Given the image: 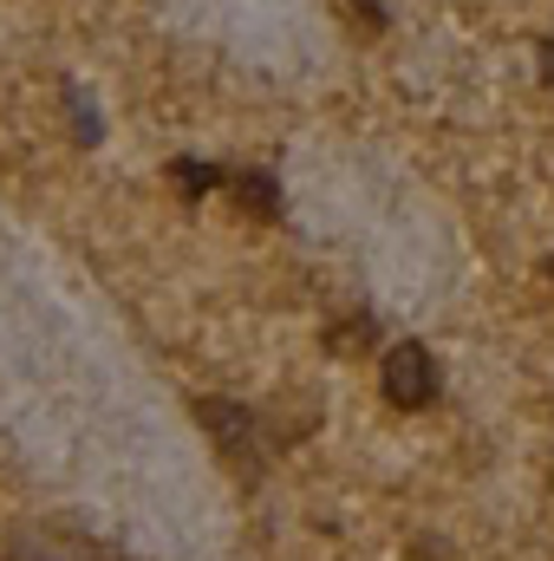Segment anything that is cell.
Here are the masks:
<instances>
[{
  "instance_id": "8992f818",
  "label": "cell",
  "mask_w": 554,
  "mask_h": 561,
  "mask_svg": "<svg viewBox=\"0 0 554 561\" xmlns=\"http://www.w3.org/2000/svg\"><path fill=\"white\" fill-rule=\"evenodd\" d=\"M66 112H72V138H79V144H99V131H105V125H99V112L85 105V92H79V85H66Z\"/></svg>"
},
{
  "instance_id": "277c9868",
  "label": "cell",
  "mask_w": 554,
  "mask_h": 561,
  "mask_svg": "<svg viewBox=\"0 0 554 561\" xmlns=\"http://www.w3.org/2000/svg\"><path fill=\"white\" fill-rule=\"evenodd\" d=\"M229 190H235V203H242L249 216L280 222V183L268 176V170H235V176H229Z\"/></svg>"
},
{
  "instance_id": "3957f363",
  "label": "cell",
  "mask_w": 554,
  "mask_h": 561,
  "mask_svg": "<svg viewBox=\"0 0 554 561\" xmlns=\"http://www.w3.org/2000/svg\"><path fill=\"white\" fill-rule=\"evenodd\" d=\"M7 561H138V556H125L112 542H92V536H66V529H13Z\"/></svg>"
},
{
  "instance_id": "ba28073f",
  "label": "cell",
  "mask_w": 554,
  "mask_h": 561,
  "mask_svg": "<svg viewBox=\"0 0 554 561\" xmlns=\"http://www.w3.org/2000/svg\"><path fill=\"white\" fill-rule=\"evenodd\" d=\"M549 275H554V262H549Z\"/></svg>"
},
{
  "instance_id": "5b68a950",
  "label": "cell",
  "mask_w": 554,
  "mask_h": 561,
  "mask_svg": "<svg viewBox=\"0 0 554 561\" xmlns=\"http://www.w3.org/2000/svg\"><path fill=\"white\" fill-rule=\"evenodd\" d=\"M170 183H176L183 196H209V190L222 183V170H216V163H196V157H176V163H170Z\"/></svg>"
},
{
  "instance_id": "52a82bcc",
  "label": "cell",
  "mask_w": 554,
  "mask_h": 561,
  "mask_svg": "<svg viewBox=\"0 0 554 561\" xmlns=\"http://www.w3.org/2000/svg\"><path fill=\"white\" fill-rule=\"evenodd\" d=\"M535 59H542V79L554 85V39H542V46H535Z\"/></svg>"
},
{
  "instance_id": "7a4b0ae2",
  "label": "cell",
  "mask_w": 554,
  "mask_h": 561,
  "mask_svg": "<svg viewBox=\"0 0 554 561\" xmlns=\"http://www.w3.org/2000/svg\"><path fill=\"white\" fill-rule=\"evenodd\" d=\"M196 424L216 437V450H222L229 463L262 470V424H255L249 405H235V399H196Z\"/></svg>"
},
{
  "instance_id": "6da1fadb",
  "label": "cell",
  "mask_w": 554,
  "mask_h": 561,
  "mask_svg": "<svg viewBox=\"0 0 554 561\" xmlns=\"http://www.w3.org/2000/svg\"><path fill=\"white\" fill-rule=\"evenodd\" d=\"M379 379H385V399H392L399 412H424V405H437V386H443V373H437V359H430V346H424V340L392 346Z\"/></svg>"
}]
</instances>
